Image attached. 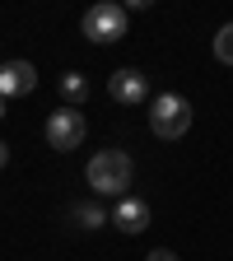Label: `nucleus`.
I'll use <instances>...</instances> for the list:
<instances>
[{
	"label": "nucleus",
	"instance_id": "4",
	"mask_svg": "<svg viewBox=\"0 0 233 261\" xmlns=\"http://www.w3.org/2000/svg\"><path fill=\"white\" fill-rule=\"evenodd\" d=\"M84 112L80 108H56L51 117H47V145L51 149H80V140H84Z\"/></svg>",
	"mask_w": 233,
	"mask_h": 261
},
{
	"label": "nucleus",
	"instance_id": "10",
	"mask_svg": "<svg viewBox=\"0 0 233 261\" xmlns=\"http://www.w3.org/2000/svg\"><path fill=\"white\" fill-rule=\"evenodd\" d=\"M75 219H80V228H98L103 224V210L98 205H75Z\"/></svg>",
	"mask_w": 233,
	"mask_h": 261
},
{
	"label": "nucleus",
	"instance_id": "14",
	"mask_svg": "<svg viewBox=\"0 0 233 261\" xmlns=\"http://www.w3.org/2000/svg\"><path fill=\"white\" fill-rule=\"evenodd\" d=\"M5 103H10V98H0V117H5Z\"/></svg>",
	"mask_w": 233,
	"mask_h": 261
},
{
	"label": "nucleus",
	"instance_id": "7",
	"mask_svg": "<svg viewBox=\"0 0 233 261\" xmlns=\"http://www.w3.org/2000/svg\"><path fill=\"white\" fill-rule=\"evenodd\" d=\"M112 224L121 228V233H145L149 228V205L140 201V196H121L117 210H112Z\"/></svg>",
	"mask_w": 233,
	"mask_h": 261
},
{
	"label": "nucleus",
	"instance_id": "3",
	"mask_svg": "<svg viewBox=\"0 0 233 261\" xmlns=\"http://www.w3.org/2000/svg\"><path fill=\"white\" fill-rule=\"evenodd\" d=\"M84 38L89 42H121L126 38V5H117V0H98V5L84 14Z\"/></svg>",
	"mask_w": 233,
	"mask_h": 261
},
{
	"label": "nucleus",
	"instance_id": "2",
	"mask_svg": "<svg viewBox=\"0 0 233 261\" xmlns=\"http://www.w3.org/2000/svg\"><path fill=\"white\" fill-rule=\"evenodd\" d=\"M149 130L159 140H177L191 130V103L182 93H159L149 103Z\"/></svg>",
	"mask_w": 233,
	"mask_h": 261
},
{
	"label": "nucleus",
	"instance_id": "8",
	"mask_svg": "<svg viewBox=\"0 0 233 261\" xmlns=\"http://www.w3.org/2000/svg\"><path fill=\"white\" fill-rule=\"evenodd\" d=\"M61 98H65V108H80L84 98H89V80L80 70H65L61 75Z\"/></svg>",
	"mask_w": 233,
	"mask_h": 261
},
{
	"label": "nucleus",
	"instance_id": "11",
	"mask_svg": "<svg viewBox=\"0 0 233 261\" xmlns=\"http://www.w3.org/2000/svg\"><path fill=\"white\" fill-rule=\"evenodd\" d=\"M145 261H177V252H168V247H154V252H149Z\"/></svg>",
	"mask_w": 233,
	"mask_h": 261
},
{
	"label": "nucleus",
	"instance_id": "6",
	"mask_svg": "<svg viewBox=\"0 0 233 261\" xmlns=\"http://www.w3.org/2000/svg\"><path fill=\"white\" fill-rule=\"evenodd\" d=\"M33 89H38L33 61H5V65H0V98H23Z\"/></svg>",
	"mask_w": 233,
	"mask_h": 261
},
{
	"label": "nucleus",
	"instance_id": "13",
	"mask_svg": "<svg viewBox=\"0 0 233 261\" xmlns=\"http://www.w3.org/2000/svg\"><path fill=\"white\" fill-rule=\"evenodd\" d=\"M5 163H10V149H5V140H0V168H5Z\"/></svg>",
	"mask_w": 233,
	"mask_h": 261
},
{
	"label": "nucleus",
	"instance_id": "12",
	"mask_svg": "<svg viewBox=\"0 0 233 261\" xmlns=\"http://www.w3.org/2000/svg\"><path fill=\"white\" fill-rule=\"evenodd\" d=\"M121 5H126V10H149L154 0H121Z\"/></svg>",
	"mask_w": 233,
	"mask_h": 261
},
{
	"label": "nucleus",
	"instance_id": "1",
	"mask_svg": "<svg viewBox=\"0 0 233 261\" xmlns=\"http://www.w3.org/2000/svg\"><path fill=\"white\" fill-rule=\"evenodd\" d=\"M131 173H136V163H131L126 149H98V154L89 159V168H84L89 187L103 191V196H121V191L131 187Z\"/></svg>",
	"mask_w": 233,
	"mask_h": 261
},
{
	"label": "nucleus",
	"instance_id": "5",
	"mask_svg": "<svg viewBox=\"0 0 233 261\" xmlns=\"http://www.w3.org/2000/svg\"><path fill=\"white\" fill-rule=\"evenodd\" d=\"M108 98H112V103H121V108H136V103H145V98H149V80L126 65V70H117V75L108 80Z\"/></svg>",
	"mask_w": 233,
	"mask_h": 261
},
{
	"label": "nucleus",
	"instance_id": "9",
	"mask_svg": "<svg viewBox=\"0 0 233 261\" xmlns=\"http://www.w3.org/2000/svg\"><path fill=\"white\" fill-rule=\"evenodd\" d=\"M215 56H219L224 65H233V23H224V28L215 33Z\"/></svg>",
	"mask_w": 233,
	"mask_h": 261
}]
</instances>
